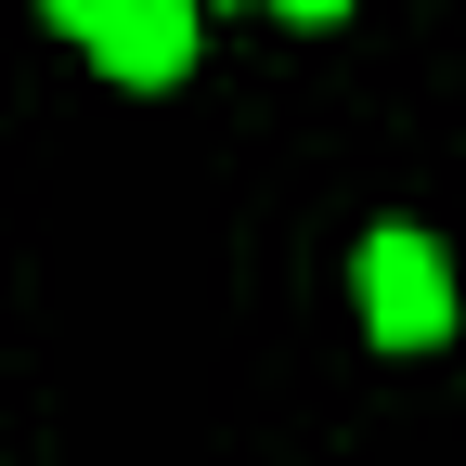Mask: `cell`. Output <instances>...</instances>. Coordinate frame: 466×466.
Segmentation results:
<instances>
[{"label":"cell","mask_w":466,"mask_h":466,"mask_svg":"<svg viewBox=\"0 0 466 466\" xmlns=\"http://www.w3.org/2000/svg\"><path fill=\"white\" fill-rule=\"evenodd\" d=\"M350 311H363L376 350H441L453 337V259L428 220H376L350 247Z\"/></svg>","instance_id":"cell-1"},{"label":"cell","mask_w":466,"mask_h":466,"mask_svg":"<svg viewBox=\"0 0 466 466\" xmlns=\"http://www.w3.org/2000/svg\"><path fill=\"white\" fill-rule=\"evenodd\" d=\"M195 52H208V0H116V14L91 26V66H104L116 91L195 78Z\"/></svg>","instance_id":"cell-2"},{"label":"cell","mask_w":466,"mask_h":466,"mask_svg":"<svg viewBox=\"0 0 466 466\" xmlns=\"http://www.w3.org/2000/svg\"><path fill=\"white\" fill-rule=\"evenodd\" d=\"M39 14H52V26H66V39H78V52H91V26H104V14H116V0H39Z\"/></svg>","instance_id":"cell-4"},{"label":"cell","mask_w":466,"mask_h":466,"mask_svg":"<svg viewBox=\"0 0 466 466\" xmlns=\"http://www.w3.org/2000/svg\"><path fill=\"white\" fill-rule=\"evenodd\" d=\"M259 14H285V26H350L363 0H259Z\"/></svg>","instance_id":"cell-3"},{"label":"cell","mask_w":466,"mask_h":466,"mask_svg":"<svg viewBox=\"0 0 466 466\" xmlns=\"http://www.w3.org/2000/svg\"><path fill=\"white\" fill-rule=\"evenodd\" d=\"M233 14H259V0H233Z\"/></svg>","instance_id":"cell-5"}]
</instances>
